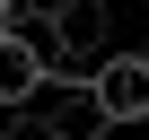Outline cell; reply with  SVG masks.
<instances>
[{
	"label": "cell",
	"mask_w": 149,
	"mask_h": 140,
	"mask_svg": "<svg viewBox=\"0 0 149 140\" xmlns=\"http://www.w3.org/2000/svg\"><path fill=\"white\" fill-rule=\"evenodd\" d=\"M61 9H79V0H26V18H18V26H26V35H44V26L61 18Z\"/></svg>",
	"instance_id": "4"
},
{
	"label": "cell",
	"mask_w": 149,
	"mask_h": 140,
	"mask_svg": "<svg viewBox=\"0 0 149 140\" xmlns=\"http://www.w3.org/2000/svg\"><path fill=\"white\" fill-rule=\"evenodd\" d=\"M53 88V53L26 26H0V114H35Z\"/></svg>",
	"instance_id": "1"
},
{
	"label": "cell",
	"mask_w": 149,
	"mask_h": 140,
	"mask_svg": "<svg viewBox=\"0 0 149 140\" xmlns=\"http://www.w3.org/2000/svg\"><path fill=\"white\" fill-rule=\"evenodd\" d=\"M35 131L44 140H105V105H97V79H53L44 105H35Z\"/></svg>",
	"instance_id": "2"
},
{
	"label": "cell",
	"mask_w": 149,
	"mask_h": 140,
	"mask_svg": "<svg viewBox=\"0 0 149 140\" xmlns=\"http://www.w3.org/2000/svg\"><path fill=\"white\" fill-rule=\"evenodd\" d=\"M26 140H44V131H26Z\"/></svg>",
	"instance_id": "6"
},
{
	"label": "cell",
	"mask_w": 149,
	"mask_h": 140,
	"mask_svg": "<svg viewBox=\"0 0 149 140\" xmlns=\"http://www.w3.org/2000/svg\"><path fill=\"white\" fill-rule=\"evenodd\" d=\"M97 105H105L114 131L149 123V44H132V53H114V61L97 70Z\"/></svg>",
	"instance_id": "3"
},
{
	"label": "cell",
	"mask_w": 149,
	"mask_h": 140,
	"mask_svg": "<svg viewBox=\"0 0 149 140\" xmlns=\"http://www.w3.org/2000/svg\"><path fill=\"white\" fill-rule=\"evenodd\" d=\"M18 18H26V0H0V26H18Z\"/></svg>",
	"instance_id": "5"
},
{
	"label": "cell",
	"mask_w": 149,
	"mask_h": 140,
	"mask_svg": "<svg viewBox=\"0 0 149 140\" xmlns=\"http://www.w3.org/2000/svg\"><path fill=\"white\" fill-rule=\"evenodd\" d=\"M105 140H123V131H105Z\"/></svg>",
	"instance_id": "7"
}]
</instances>
